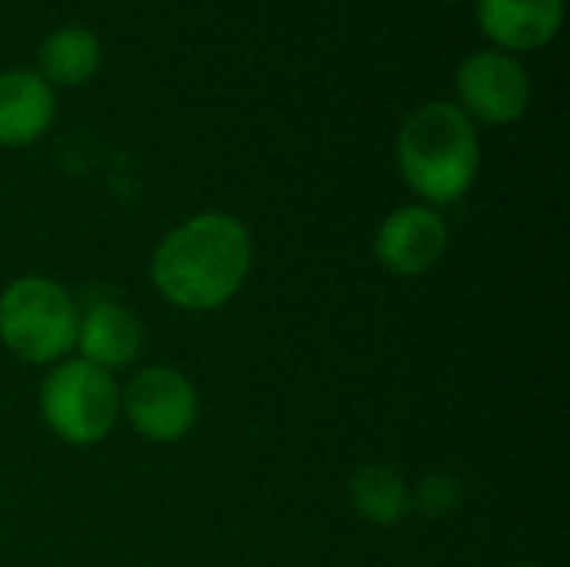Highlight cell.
Listing matches in <instances>:
<instances>
[{
	"label": "cell",
	"instance_id": "cell-10",
	"mask_svg": "<svg viewBox=\"0 0 570 567\" xmlns=\"http://www.w3.org/2000/svg\"><path fill=\"white\" fill-rule=\"evenodd\" d=\"M57 97L50 84L33 70L0 74V144L23 147L33 144L53 124Z\"/></svg>",
	"mask_w": 570,
	"mask_h": 567
},
{
	"label": "cell",
	"instance_id": "cell-9",
	"mask_svg": "<svg viewBox=\"0 0 570 567\" xmlns=\"http://www.w3.org/2000/svg\"><path fill=\"white\" fill-rule=\"evenodd\" d=\"M564 0H478L481 30L504 50H538L561 30Z\"/></svg>",
	"mask_w": 570,
	"mask_h": 567
},
{
	"label": "cell",
	"instance_id": "cell-2",
	"mask_svg": "<svg viewBox=\"0 0 570 567\" xmlns=\"http://www.w3.org/2000/svg\"><path fill=\"white\" fill-rule=\"evenodd\" d=\"M397 167L428 207L461 201L474 187L481 167L474 120L451 100L417 107L397 134Z\"/></svg>",
	"mask_w": 570,
	"mask_h": 567
},
{
	"label": "cell",
	"instance_id": "cell-1",
	"mask_svg": "<svg viewBox=\"0 0 570 567\" xmlns=\"http://www.w3.org/2000/svg\"><path fill=\"white\" fill-rule=\"evenodd\" d=\"M250 231L220 211L187 217L150 257V281L160 297L180 311H217L250 277Z\"/></svg>",
	"mask_w": 570,
	"mask_h": 567
},
{
	"label": "cell",
	"instance_id": "cell-4",
	"mask_svg": "<svg viewBox=\"0 0 570 567\" xmlns=\"http://www.w3.org/2000/svg\"><path fill=\"white\" fill-rule=\"evenodd\" d=\"M40 414L53 438L63 444H100L120 418L117 381L110 371L83 358L57 361V368L40 384Z\"/></svg>",
	"mask_w": 570,
	"mask_h": 567
},
{
	"label": "cell",
	"instance_id": "cell-8",
	"mask_svg": "<svg viewBox=\"0 0 570 567\" xmlns=\"http://www.w3.org/2000/svg\"><path fill=\"white\" fill-rule=\"evenodd\" d=\"M77 351L104 371L127 368L144 351V328L114 291L90 287L77 301Z\"/></svg>",
	"mask_w": 570,
	"mask_h": 567
},
{
	"label": "cell",
	"instance_id": "cell-14",
	"mask_svg": "<svg viewBox=\"0 0 570 567\" xmlns=\"http://www.w3.org/2000/svg\"><path fill=\"white\" fill-rule=\"evenodd\" d=\"M511 567H538V565H511Z\"/></svg>",
	"mask_w": 570,
	"mask_h": 567
},
{
	"label": "cell",
	"instance_id": "cell-6",
	"mask_svg": "<svg viewBox=\"0 0 570 567\" xmlns=\"http://www.w3.org/2000/svg\"><path fill=\"white\" fill-rule=\"evenodd\" d=\"M461 110L471 120L484 124H514L524 117L531 100L528 70L504 50H478L471 53L454 77Z\"/></svg>",
	"mask_w": 570,
	"mask_h": 567
},
{
	"label": "cell",
	"instance_id": "cell-3",
	"mask_svg": "<svg viewBox=\"0 0 570 567\" xmlns=\"http://www.w3.org/2000/svg\"><path fill=\"white\" fill-rule=\"evenodd\" d=\"M0 341L27 364H57L77 348V301L50 277H20L0 294Z\"/></svg>",
	"mask_w": 570,
	"mask_h": 567
},
{
	"label": "cell",
	"instance_id": "cell-5",
	"mask_svg": "<svg viewBox=\"0 0 570 567\" xmlns=\"http://www.w3.org/2000/svg\"><path fill=\"white\" fill-rule=\"evenodd\" d=\"M120 411L140 438L174 444L187 438L197 424L200 398L184 371L154 364L134 374L130 384L120 391Z\"/></svg>",
	"mask_w": 570,
	"mask_h": 567
},
{
	"label": "cell",
	"instance_id": "cell-7",
	"mask_svg": "<svg viewBox=\"0 0 570 567\" xmlns=\"http://www.w3.org/2000/svg\"><path fill=\"white\" fill-rule=\"evenodd\" d=\"M448 221L438 207L404 204L391 211L374 234V257L394 277H424L448 251Z\"/></svg>",
	"mask_w": 570,
	"mask_h": 567
},
{
	"label": "cell",
	"instance_id": "cell-12",
	"mask_svg": "<svg viewBox=\"0 0 570 567\" xmlns=\"http://www.w3.org/2000/svg\"><path fill=\"white\" fill-rule=\"evenodd\" d=\"M351 508L377 528H394L414 511L404 475L384 465L361 468L351 478Z\"/></svg>",
	"mask_w": 570,
	"mask_h": 567
},
{
	"label": "cell",
	"instance_id": "cell-11",
	"mask_svg": "<svg viewBox=\"0 0 570 567\" xmlns=\"http://www.w3.org/2000/svg\"><path fill=\"white\" fill-rule=\"evenodd\" d=\"M37 63L47 84H63V87L83 84L100 67V40L87 27H57L53 33L43 37Z\"/></svg>",
	"mask_w": 570,
	"mask_h": 567
},
{
	"label": "cell",
	"instance_id": "cell-13",
	"mask_svg": "<svg viewBox=\"0 0 570 567\" xmlns=\"http://www.w3.org/2000/svg\"><path fill=\"white\" fill-rule=\"evenodd\" d=\"M461 498H464L461 481L454 475L438 471V475H428L417 485V491H411V508H417L424 518H448L451 511H458Z\"/></svg>",
	"mask_w": 570,
	"mask_h": 567
}]
</instances>
